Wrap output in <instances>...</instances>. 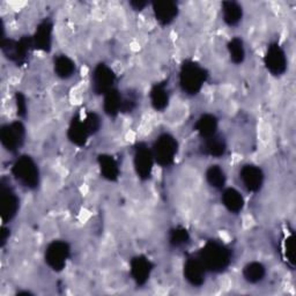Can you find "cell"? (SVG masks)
<instances>
[{"label": "cell", "mask_w": 296, "mask_h": 296, "mask_svg": "<svg viewBox=\"0 0 296 296\" xmlns=\"http://www.w3.org/2000/svg\"><path fill=\"white\" fill-rule=\"evenodd\" d=\"M138 168L140 173H147L148 169L151 168V158L147 152H139L138 155Z\"/></svg>", "instance_id": "obj_9"}, {"label": "cell", "mask_w": 296, "mask_h": 296, "mask_svg": "<svg viewBox=\"0 0 296 296\" xmlns=\"http://www.w3.org/2000/svg\"><path fill=\"white\" fill-rule=\"evenodd\" d=\"M131 6L134 8V10H142L145 6H147V2H131Z\"/></svg>", "instance_id": "obj_13"}, {"label": "cell", "mask_w": 296, "mask_h": 296, "mask_svg": "<svg viewBox=\"0 0 296 296\" xmlns=\"http://www.w3.org/2000/svg\"><path fill=\"white\" fill-rule=\"evenodd\" d=\"M203 72L199 69H197L196 66L187 67L185 71L183 72V85L190 91H196L198 88L200 87L201 79H203Z\"/></svg>", "instance_id": "obj_4"}, {"label": "cell", "mask_w": 296, "mask_h": 296, "mask_svg": "<svg viewBox=\"0 0 296 296\" xmlns=\"http://www.w3.org/2000/svg\"><path fill=\"white\" fill-rule=\"evenodd\" d=\"M175 154V141L170 137L164 136L158 140L157 146V158L161 163H168L173 160Z\"/></svg>", "instance_id": "obj_2"}, {"label": "cell", "mask_w": 296, "mask_h": 296, "mask_svg": "<svg viewBox=\"0 0 296 296\" xmlns=\"http://www.w3.org/2000/svg\"><path fill=\"white\" fill-rule=\"evenodd\" d=\"M201 131H203L204 133H210L212 132V130L214 129V121L212 120H207V118H205V120L201 121Z\"/></svg>", "instance_id": "obj_12"}, {"label": "cell", "mask_w": 296, "mask_h": 296, "mask_svg": "<svg viewBox=\"0 0 296 296\" xmlns=\"http://www.w3.org/2000/svg\"><path fill=\"white\" fill-rule=\"evenodd\" d=\"M225 204L231 210H239L242 207L243 200L239 192L234 190H228L225 193Z\"/></svg>", "instance_id": "obj_7"}, {"label": "cell", "mask_w": 296, "mask_h": 296, "mask_svg": "<svg viewBox=\"0 0 296 296\" xmlns=\"http://www.w3.org/2000/svg\"><path fill=\"white\" fill-rule=\"evenodd\" d=\"M242 177L244 179V183H245V187H248L250 190H256L261 187V174L258 169L256 168H246V169L243 170Z\"/></svg>", "instance_id": "obj_6"}, {"label": "cell", "mask_w": 296, "mask_h": 296, "mask_svg": "<svg viewBox=\"0 0 296 296\" xmlns=\"http://www.w3.org/2000/svg\"><path fill=\"white\" fill-rule=\"evenodd\" d=\"M231 53H233L234 58H239V60H241L243 58V48L241 45L240 41H234L233 42V47H231Z\"/></svg>", "instance_id": "obj_11"}, {"label": "cell", "mask_w": 296, "mask_h": 296, "mask_svg": "<svg viewBox=\"0 0 296 296\" xmlns=\"http://www.w3.org/2000/svg\"><path fill=\"white\" fill-rule=\"evenodd\" d=\"M157 19L162 23H169L177 15V4L174 1H158L153 5Z\"/></svg>", "instance_id": "obj_1"}, {"label": "cell", "mask_w": 296, "mask_h": 296, "mask_svg": "<svg viewBox=\"0 0 296 296\" xmlns=\"http://www.w3.org/2000/svg\"><path fill=\"white\" fill-rule=\"evenodd\" d=\"M209 179L212 184H214V187H219L220 184H224V175L220 170L212 169L209 173Z\"/></svg>", "instance_id": "obj_10"}, {"label": "cell", "mask_w": 296, "mask_h": 296, "mask_svg": "<svg viewBox=\"0 0 296 296\" xmlns=\"http://www.w3.org/2000/svg\"><path fill=\"white\" fill-rule=\"evenodd\" d=\"M267 66L274 73H281L285 71L286 67V58L285 53L280 50L278 45H274L270 49L267 54Z\"/></svg>", "instance_id": "obj_3"}, {"label": "cell", "mask_w": 296, "mask_h": 296, "mask_svg": "<svg viewBox=\"0 0 296 296\" xmlns=\"http://www.w3.org/2000/svg\"><path fill=\"white\" fill-rule=\"evenodd\" d=\"M73 70V63L71 60H69L67 58H60L57 62V71L59 72V75L66 77Z\"/></svg>", "instance_id": "obj_8"}, {"label": "cell", "mask_w": 296, "mask_h": 296, "mask_svg": "<svg viewBox=\"0 0 296 296\" xmlns=\"http://www.w3.org/2000/svg\"><path fill=\"white\" fill-rule=\"evenodd\" d=\"M222 13L226 22L234 26L239 23L242 17V6L235 1H226L222 4Z\"/></svg>", "instance_id": "obj_5"}]
</instances>
